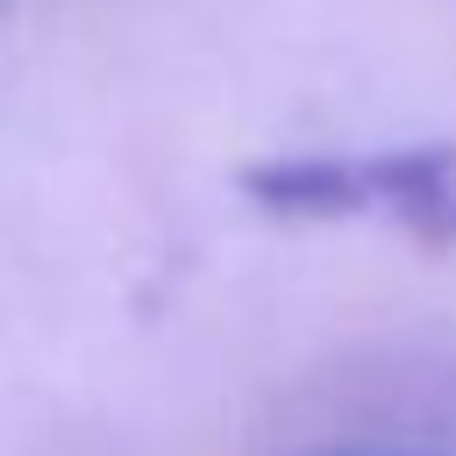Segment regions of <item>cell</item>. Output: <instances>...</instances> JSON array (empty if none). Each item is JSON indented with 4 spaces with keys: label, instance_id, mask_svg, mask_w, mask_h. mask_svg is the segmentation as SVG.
<instances>
[{
    "label": "cell",
    "instance_id": "1",
    "mask_svg": "<svg viewBox=\"0 0 456 456\" xmlns=\"http://www.w3.org/2000/svg\"><path fill=\"white\" fill-rule=\"evenodd\" d=\"M242 192L292 221H335V214H378L413 228L420 242H456V150H370V157H278L249 164Z\"/></svg>",
    "mask_w": 456,
    "mask_h": 456
}]
</instances>
